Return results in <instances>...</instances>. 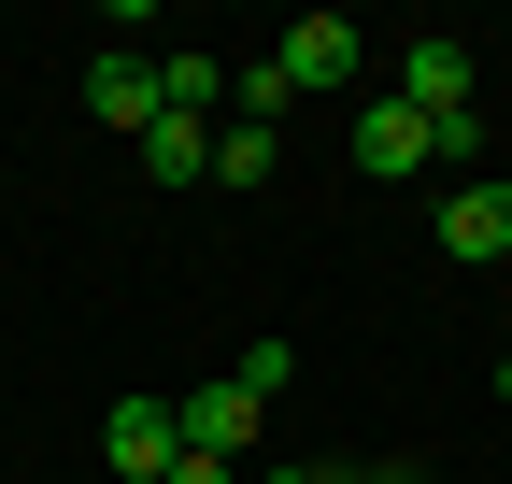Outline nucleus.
<instances>
[{
  "label": "nucleus",
  "instance_id": "f03ea898",
  "mask_svg": "<svg viewBox=\"0 0 512 484\" xmlns=\"http://www.w3.org/2000/svg\"><path fill=\"white\" fill-rule=\"evenodd\" d=\"M100 456H114V484H171V456H185V399H114L100 413Z\"/></svg>",
  "mask_w": 512,
  "mask_h": 484
},
{
  "label": "nucleus",
  "instance_id": "9d476101",
  "mask_svg": "<svg viewBox=\"0 0 512 484\" xmlns=\"http://www.w3.org/2000/svg\"><path fill=\"white\" fill-rule=\"evenodd\" d=\"M285 100H299L285 57H256V72H228V129H285Z\"/></svg>",
  "mask_w": 512,
  "mask_h": 484
},
{
  "label": "nucleus",
  "instance_id": "f257e3e1",
  "mask_svg": "<svg viewBox=\"0 0 512 484\" xmlns=\"http://www.w3.org/2000/svg\"><path fill=\"white\" fill-rule=\"evenodd\" d=\"M384 86H399V100L427 114V129H456V114H484V57H470V43H441V29H413Z\"/></svg>",
  "mask_w": 512,
  "mask_h": 484
},
{
  "label": "nucleus",
  "instance_id": "1a4fd4ad",
  "mask_svg": "<svg viewBox=\"0 0 512 484\" xmlns=\"http://www.w3.org/2000/svg\"><path fill=\"white\" fill-rule=\"evenodd\" d=\"M157 86H171V114H200V129H228V57L171 43V57H157Z\"/></svg>",
  "mask_w": 512,
  "mask_h": 484
},
{
  "label": "nucleus",
  "instance_id": "4468645a",
  "mask_svg": "<svg viewBox=\"0 0 512 484\" xmlns=\"http://www.w3.org/2000/svg\"><path fill=\"white\" fill-rule=\"evenodd\" d=\"M370 484H413V470H370Z\"/></svg>",
  "mask_w": 512,
  "mask_h": 484
},
{
  "label": "nucleus",
  "instance_id": "ddd939ff",
  "mask_svg": "<svg viewBox=\"0 0 512 484\" xmlns=\"http://www.w3.org/2000/svg\"><path fill=\"white\" fill-rule=\"evenodd\" d=\"M498 399H512V356H498Z\"/></svg>",
  "mask_w": 512,
  "mask_h": 484
},
{
  "label": "nucleus",
  "instance_id": "7ed1b4c3",
  "mask_svg": "<svg viewBox=\"0 0 512 484\" xmlns=\"http://www.w3.org/2000/svg\"><path fill=\"white\" fill-rule=\"evenodd\" d=\"M356 171H370V186H413V171H441L427 114H413L399 86H370V100H356Z\"/></svg>",
  "mask_w": 512,
  "mask_h": 484
},
{
  "label": "nucleus",
  "instance_id": "6e6552de",
  "mask_svg": "<svg viewBox=\"0 0 512 484\" xmlns=\"http://www.w3.org/2000/svg\"><path fill=\"white\" fill-rule=\"evenodd\" d=\"M143 186H214V129L200 114H157L143 129Z\"/></svg>",
  "mask_w": 512,
  "mask_h": 484
},
{
  "label": "nucleus",
  "instance_id": "9b49d317",
  "mask_svg": "<svg viewBox=\"0 0 512 484\" xmlns=\"http://www.w3.org/2000/svg\"><path fill=\"white\" fill-rule=\"evenodd\" d=\"M214 186H271V129H214Z\"/></svg>",
  "mask_w": 512,
  "mask_h": 484
},
{
  "label": "nucleus",
  "instance_id": "0eeeda50",
  "mask_svg": "<svg viewBox=\"0 0 512 484\" xmlns=\"http://www.w3.org/2000/svg\"><path fill=\"white\" fill-rule=\"evenodd\" d=\"M441 257H512V186L498 171H470V186L441 200Z\"/></svg>",
  "mask_w": 512,
  "mask_h": 484
},
{
  "label": "nucleus",
  "instance_id": "f8f14e48",
  "mask_svg": "<svg viewBox=\"0 0 512 484\" xmlns=\"http://www.w3.org/2000/svg\"><path fill=\"white\" fill-rule=\"evenodd\" d=\"M256 484H342V470H256Z\"/></svg>",
  "mask_w": 512,
  "mask_h": 484
},
{
  "label": "nucleus",
  "instance_id": "423d86ee",
  "mask_svg": "<svg viewBox=\"0 0 512 484\" xmlns=\"http://www.w3.org/2000/svg\"><path fill=\"white\" fill-rule=\"evenodd\" d=\"M86 114H100V129H128V143H143L157 114H171V86H157V57H100V72H86Z\"/></svg>",
  "mask_w": 512,
  "mask_h": 484
},
{
  "label": "nucleus",
  "instance_id": "39448f33",
  "mask_svg": "<svg viewBox=\"0 0 512 484\" xmlns=\"http://www.w3.org/2000/svg\"><path fill=\"white\" fill-rule=\"evenodd\" d=\"M256 413H271V399H256L242 371H228V385H200V399H185V456H214V470H242V442H256Z\"/></svg>",
  "mask_w": 512,
  "mask_h": 484
},
{
  "label": "nucleus",
  "instance_id": "20e7f679",
  "mask_svg": "<svg viewBox=\"0 0 512 484\" xmlns=\"http://www.w3.org/2000/svg\"><path fill=\"white\" fill-rule=\"evenodd\" d=\"M271 57H285V86L313 100V86H356V57H370V29H356V15H299V29H285Z\"/></svg>",
  "mask_w": 512,
  "mask_h": 484
}]
</instances>
